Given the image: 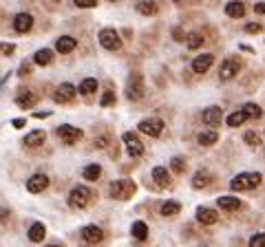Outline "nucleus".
<instances>
[{"instance_id":"39","label":"nucleus","mask_w":265,"mask_h":247,"mask_svg":"<svg viewBox=\"0 0 265 247\" xmlns=\"http://www.w3.org/2000/svg\"><path fill=\"white\" fill-rule=\"evenodd\" d=\"M95 5H97V0H75V7H80V9H91Z\"/></svg>"},{"instance_id":"33","label":"nucleus","mask_w":265,"mask_h":247,"mask_svg":"<svg viewBox=\"0 0 265 247\" xmlns=\"http://www.w3.org/2000/svg\"><path fill=\"white\" fill-rule=\"evenodd\" d=\"M246 119H247V117H246V113H243V110H236V113H232L230 117H228V126L236 128V126H241Z\"/></svg>"},{"instance_id":"27","label":"nucleus","mask_w":265,"mask_h":247,"mask_svg":"<svg viewBox=\"0 0 265 247\" xmlns=\"http://www.w3.org/2000/svg\"><path fill=\"white\" fill-rule=\"evenodd\" d=\"M100 175H102V168L97 166V163H88V166L82 170V176L87 181H97L100 179Z\"/></svg>"},{"instance_id":"38","label":"nucleus","mask_w":265,"mask_h":247,"mask_svg":"<svg viewBox=\"0 0 265 247\" xmlns=\"http://www.w3.org/2000/svg\"><path fill=\"white\" fill-rule=\"evenodd\" d=\"M250 247H265V234H254L250 238Z\"/></svg>"},{"instance_id":"4","label":"nucleus","mask_w":265,"mask_h":247,"mask_svg":"<svg viewBox=\"0 0 265 247\" xmlns=\"http://www.w3.org/2000/svg\"><path fill=\"white\" fill-rule=\"evenodd\" d=\"M126 97L130 102H137L144 97V80H141L140 73H133L128 77V84H126Z\"/></svg>"},{"instance_id":"46","label":"nucleus","mask_w":265,"mask_h":247,"mask_svg":"<svg viewBox=\"0 0 265 247\" xmlns=\"http://www.w3.org/2000/svg\"><path fill=\"white\" fill-rule=\"evenodd\" d=\"M24 124H27L24 119H14V128H22Z\"/></svg>"},{"instance_id":"45","label":"nucleus","mask_w":265,"mask_h":247,"mask_svg":"<svg viewBox=\"0 0 265 247\" xmlns=\"http://www.w3.org/2000/svg\"><path fill=\"white\" fill-rule=\"evenodd\" d=\"M175 40H177V42H181V40H183V34H181V29H175Z\"/></svg>"},{"instance_id":"48","label":"nucleus","mask_w":265,"mask_h":247,"mask_svg":"<svg viewBox=\"0 0 265 247\" xmlns=\"http://www.w3.org/2000/svg\"><path fill=\"white\" fill-rule=\"evenodd\" d=\"M49 115H51V113H49V110H44V113H35V117H38V119H44V117H49Z\"/></svg>"},{"instance_id":"10","label":"nucleus","mask_w":265,"mask_h":247,"mask_svg":"<svg viewBox=\"0 0 265 247\" xmlns=\"http://www.w3.org/2000/svg\"><path fill=\"white\" fill-rule=\"evenodd\" d=\"M77 95V88L73 84H69V82H64V84L58 86V90H55V95H53V100L60 102V104H64V102H71L73 97Z\"/></svg>"},{"instance_id":"16","label":"nucleus","mask_w":265,"mask_h":247,"mask_svg":"<svg viewBox=\"0 0 265 247\" xmlns=\"http://www.w3.org/2000/svg\"><path fill=\"white\" fill-rule=\"evenodd\" d=\"M80 234H82V238L87 243H100L102 238H104V232H102L97 225H84Z\"/></svg>"},{"instance_id":"12","label":"nucleus","mask_w":265,"mask_h":247,"mask_svg":"<svg viewBox=\"0 0 265 247\" xmlns=\"http://www.w3.org/2000/svg\"><path fill=\"white\" fill-rule=\"evenodd\" d=\"M47 185H49V176L47 175H34L31 179H27V190L34 192V194L42 192Z\"/></svg>"},{"instance_id":"51","label":"nucleus","mask_w":265,"mask_h":247,"mask_svg":"<svg viewBox=\"0 0 265 247\" xmlns=\"http://www.w3.org/2000/svg\"><path fill=\"white\" fill-rule=\"evenodd\" d=\"M113 2H115V0H113Z\"/></svg>"},{"instance_id":"20","label":"nucleus","mask_w":265,"mask_h":247,"mask_svg":"<svg viewBox=\"0 0 265 247\" xmlns=\"http://www.w3.org/2000/svg\"><path fill=\"white\" fill-rule=\"evenodd\" d=\"M217 205L221 210H228V212H234V210L241 208V201L236 199V196H219L217 199Z\"/></svg>"},{"instance_id":"13","label":"nucleus","mask_w":265,"mask_h":247,"mask_svg":"<svg viewBox=\"0 0 265 247\" xmlns=\"http://www.w3.org/2000/svg\"><path fill=\"white\" fill-rule=\"evenodd\" d=\"M212 62H214V55L212 53H203V55H197L193 60V71L194 73H206L208 69L212 67Z\"/></svg>"},{"instance_id":"15","label":"nucleus","mask_w":265,"mask_h":247,"mask_svg":"<svg viewBox=\"0 0 265 247\" xmlns=\"http://www.w3.org/2000/svg\"><path fill=\"white\" fill-rule=\"evenodd\" d=\"M197 221L201 225H214L219 221V214H217V210H212V208H199L197 210Z\"/></svg>"},{"instance_id":"21","label":"nucleus","mask_w":265,"mask_h":247,"mask_svg":"<svg viewBox=\"0 0 265 247\" xmlns=\"http://www.w3.org/2000/svg\"><path fill=\"white\" fill-rule=\"evenodd\" d=\"M44 139H47V133H44V130H31V133L24 137V143L35 148V146H42Z\"/></svg>"},{"instance_id":"50","label":"nucleus","mask_w":265,"mask_h":247,"mask_svg":"<svg viewBox=\"0 0 265 247\" xmlns=\"http://www.w3.org/2000/svg\"><path fill=\"white\" fill-rule=\"evenodd\" d=\"M175 2H179V5H181V0H175Z\"/></svg>"},{"instance_id":"25","label":"nucleus","mask_w":265,"mask_h":247,"mask_svg":"<svg viewBox=\"0 0 265 247\" xmlns=\"http://www.w3.org/2000/svg\"><path fill=\"white\" fill-rule=\"evenodd\" d=\"M34 62L35 64H40V67H47V64H51L53 62V51L51 49H40V51L34 55Z\"/></svg>"},{"instance_id":"11","label":"nucleus","mask_w":265,"mask_h":247,"mask_svg":"<svg viewBox=\"0 0 265 247\" xmlns=\"http://www.w3.org/2000/svg\"><path fill=\"white\" fill-rule=\"evenodd\" d=\"M203 124H208V126H219L223 119V110L219 108V106H210V108L203 110Z\"/></svg>"},{"instance_id":"42","label":"nucleus","mask_w":265,"mask_h":247,"mask_svg":"<svg viewBox=\"0 0 265 247\" xmlns=\"http://www.w3.org/2000/svg\"><path fill=\"white\" fill-rule=\"evenodd\" d=\"M246 31H247V34H259V31H261V24H259V22H250V24L246 27Z\"/></svg>"},{"instance_id":"18","label":"nucleus","mask_w":265,"mask_h":247,"mask_svg":"<svg viewBox=\"0 0 265 247\" xmlns=\"http://www.w3.org/2000/svg\"><path fill=\"white\" fill-rule=\"evenodd\" d=\"M75 47H77V40L71 38V35H62L55 42V51H60V53H71Z\"/></svg>"},{"instance_id":"7","label":"nucleus","mask_w":265,"mask_h":247,"mask_svg":"<svg viewBox=\"0 0 265 247\" xmlns=\"http://www.w3.org/2000/svg\"><path fill=\"white\" fill-rule=\"evenodd\" d=\"M239 71H241V62L234 60V57H228V60L221 64V69H219V77H221L223 82H228V80H232Z\"/></svg>"},{"instance_id":"24","label":"nucleus","mask_w":265,"mask_h":247,"mask_svg":"<svg viewBox=\"0 0 265 247\" xmlns=\"http://www.w3.org/2000/svg\"><path fill=\"white\" fill-rule=\"evenodd\" d=\"M226 14L230 16V18H243L246 16V5L243 2H228L226 5Z\"/></svg>"},{"instance_id":"14","label":"nucleus","mask_w":265,"mask_h":247,"mask_svg":"<svg viewBox=\"0 0 265 247\" xmlns=\"http://www.w3.org/2000/svg\"><path fill=\"white\" fill-rule=\"evenodd\" d=\"M34 27V18H31V14H18L14 18V29L16 31H18V34H27V31H29V29Z\"/></svg>"},{"instance_id":"36","label":"nucleus","mask_w":265,"mask_h":247,"mask_svg":"<svg viewBox=\"0 0 265 247\" xmlns=\"http://www.w3.org/2000/svg\"><path fill=\"white\" fill-rule=\"evenodd\" d=\"M243 141H246L247 146H259L261 137H259V133H254V130H247V133L243 135Z\"/></svg>"},{"instance_id":"8","label":"nucleus","mask_w":265,"mask_h":247,"mask_svg":"<svg viewBox=\"0 0 265 247\" xmlns=\"http://www.w3.org/2000/svg\"><path fill=\"white\" fill-rule=\"evenodd\" d=\"M58 135L60 139H62L64 143H75L82 139V130L75 128V126H69V124H62V126H58Z\"/></svg>"},{"instance_id":"22","label":"nucleus","mask_w":265,"mask_h":247,"mask_svg":"<svg viewBox=\"0 0 265 247\" xmlns=\"http://www.w3.org/2000/svg\"><path fill=\"white\" fill-rule=\"evenodd\" d=\"M212 181V175L208 170H199L197 175L193 176V188H197V190H201V188H206V185H210Z\"/></svg>"},{"instance_id":"44","label":"nucleus","mask_w":265,"mask_h":247,"mask_svg":"<svg viewBox=\"0 0 265 247\" xmlns=\"http://www.w3.org/2000/svg\"><path fill=\"white\" fill-rule=\"evenodd\" d=\"M254 11L263 16V14H265V2H259V5H254Z\"/></svg>"},{"instance_id":"29","label":"nucleus","mask_w":265,"mask_h":247,"mask_svg":"<svg viewBox=\"0 0 265 247\" xmlns=\"http://www.w3.org/2000/svg\"><path fill=\"white\" fill-rule=\"evenodd\" d=\"M179 210H181V203H177V201H166L161 205V214L164 216H175V214H179Z\"/></svg>"},{"instance_id":"5","label":"nucleus","mask_w":265,"mask_h":247,"mask_svg":"<svg viewBox=\"0 0 265 247\" xmlns=\"http://www.w3.org/2000/svg\"><path fill=\"white\" fill-rule=\"evenodd\" d=\"M100 44L108 51H117L122 47V38L115 29H102L100 31Z\"/></svg>"},{"instance_id":"3","label":"nucleus","mask_w":265,"mask_h":247,"mask_svg":"<svg viewBox=\"0 0 265 247\" xmlns=\"http://www.w3.org/2000/svg\"><path fill=\"white\" fill-rule=\"evenodd\" d=\"M91 190H88L87 185H75L71 190V194H69V205L75 210H82L88 205V201H91Z\"/></svg>"},{"instance_id":"23","label":"nucleus","mask_w":265,"mask_h":247,"mask_svg":"<svg viewBox=\"0 0 265 247\" xmlns=\"http://www.w3.org/2000/svg\"><path fill=\"white\" fill-rule=\"evenodd\" d=\"M44 236H47V228H44L42 223H34V225L29 228V241H31V243L44 241Z\"/></svg>"},{"instance_id":"6","label":"nucleus","mask_w":265,"mask_h":247,"mask_svg":"<svg viewBox=\"0 0 265 247\" xmlns=\"http://www.w3.org/2000/svg\"><path fill=\"white\" fill-rule=\"evenodd\" d=\"M140 130L144 135H148V137H159L161 135V130H164V122L157 117L153 119H141L140 122Z\"/></svg>"},{"instance_id":"34","label":"nucleus","mask_w":265,"mask_h":247,"mask_svg":"<svg viewBox=\"0 0 265 247\" xmlns=\"http://www.w3.org/2000/svg\"><path fill=\"white\" fill-rule=\"evenodd\" d=\"M203 40H206V38H203L201 34H190L188 40H186V47H188V49H199L203 44Z\"/></svg>"},{"instance_id":"32","label":"nucleus","mask_w":265,"mask_h":247,"mask_svg":"<svg viewBox=\"0 0 265 247\" xmlns=\"http://www.w3.org/2000/svg\"><path fill=\"white\" fill-rule=\"evenodd\" d=\"M217 139H219V135L214 130H206V133L199 135V143L201 146H212V143H217Z\"/></svg>"},{"instance_id":"17","label":"nucleus","mask_w":265,"mask_h":247,"mask_svg":"<svg viewBox=\"0 0 265 247\" xmlns=\"http://www.w3.org/2000/svg\"><path fill=\"white\" fill-rule=\"evenodd\" d=\"M35 102H38V97H35V93H31V90H22V93L16 97V104H18L20 108H34Z\"/></svg>"},{"instance_id":"1","label":"nucleus","mask_w":265,"mask_h":247,"mask_svg":"<svg viewBox=\"0 0 265 247\" xmlns=\"http://www.w3.org/2000/svg\"><path fill=\"white\" fill-rule=\"evenodd\" d=\"M261 183V175L259 172H241L236 175L234 179L230 181V188L232 190H252Z\"/></svg>"},{"instance_id":"49","label":"nucleus","mask_w":265,"mask_h":247,"mask_svg":"<svg viewBox=\"0 0 265 247\" xmlns=\"http://www.w3.org/2000/svg\"><path fill=\"white\" fill-rule=\"evenodd\" d=\"M47 247H60V245H47Z\"/></svg>"},{"instance_id":"9","label":"nucleus","mask_w":265,"mask_h":247,"mask_svg":"<svg viewBox=\"0 0 265 247\" xmlns=\"http://www.w3.org/2000/svg\"><path fill=\"white\" fill-rule=\"evenodd\" d=\"M122 139H124L126 150H128L130 157H141V155H144V146H141V141L133 133H124V137Z\"/></svg>"},{"instance_id":"37","label":"nucleus","mask_w":265,"mask_h":247,"mask_svg":"<svg viewBox=\"0 0 265 247\" xmlns=\"http://www.w3.org/2000/svg\"><path fill=\"white\" fill-rule=\"evenodd\" d=\"M100 104L104 106V108H106V106H113V104H115V93H113V90H106L104 95H102Z\"/></svg>"},{"instance_id":"30","label":"nucleus","mask_w":265,"mask_h":247,"mask_svg":"<svg viewBox=\"0 0 265 247\" xmlns=\"http://www.w3.org/2000/svg\"><path fill=\"white\" fill-rule=\"evenodd\" d=\"M95 90H97V80H93V77H87V80L80 84V93H82V95H91Z\"/></svg>"},{"instance_id":"35","label":"nucleus","mask_w":265,"mask_h":247,"mask_svg":"<svg viewBox=\"0 0 265 247\" xmlns=\"http://www.w3.org/2000/svg\"><path fill=\"white\" fill-rule=\"evenodd\" d=\"M170 168H173V172H177V175H183V172H186V161H183L181 157H173L170 159Z\"/></svg>"},{"instance_id":"47","label":"nucleus","mask_w":265,"mask_h":247,"mask_svg":"<svg viewBox=\"0 0 265 247\" xmlns=\"http://www.w3.org/2000/svg\"><path fill=\"white\" fill-rule=\"evenodd\" d=\"M7 216H9V210H5V208H0V221H5Z\"/></svg>"},{"instance_id":"2","label":"nucleus","mask_w":265,"mask_h":247,"mask_svg":"<svg viewBox=\"0 0 265 247\" xmlns=\"http://www.w3.org/2000/svg\"><path fill=\"white\" fill-rule=\"evenodd\" d=\"M135 190H137V185L130 179H120V181H113L111 183V196L113 199H120V201L130 199V196L135 194Z\"/></svg>"},{"instance_id":"41","label":"nucleus","mask_w":265,"mask_h":247,"mask_svg":"<svg viewBox=\"0 0 265 247\" xmlns=\"http://www.w3.org/2000/svg\"><path fill=\"white\" fill-rule=\"evenodd\" d=\"M108 141H111V139H108V135H102V137L95 139V148H106V146H108Z\"/></svg>"},{"instance_id":"40","label":"nucleus","mask_w":265,"mask_h":247,"mask_svg":"<svg viewBox=\"0 0 265 247\" xmlns=\"http://www.w3.org/2000/svg\"><path fill=\"white\" fill-rule=\"evenodd\" d=\"M0 51H2V53H5V55H11V53H14L16 51V44H7V42H0Z\"/></svg>"},{"instance_id":"31","label":"nucleus","mask_w":265,"mask_h":247,"mask_svg":"<svg viewBox=\"0 0 265 247\" xmlns=\"http://www.w3.org/2000/svg\"><path fill=\"white\" fill-rule=\"evenodd\" d=\"M241 110H243V113H246V117H247V119H259L261 115H263V110H261V106L252 104V102H250V104H246V106H243Z\"/></svg>"},{"instance_id":"26","label":"nucleus","mask_w":265,"mask_h":247,"mask_svg":"<svg viewBox=\"0 0 265 247\" xmlns=\"http://www.w3.org/2000/svg\"><path fill=\"white\" fill-rule=\"evenodd\" d=\"M130 232H133V236H135L137 241H146V236H148V225H146L144 221H135L133 228H130Z\"/></svg>"},{"instance_id":"28","label":"nucleus","mask_w":265,"mask_h":247,"mask_svg":"<svg viewBox=\"0 0 265 247\" xmlns=\"http://www.w3.org/2000/svg\"><path fill=\"white\" fill-rule=\"evenodd\" d=\"M137 11L141 16H155L157 14V5L150 2V0H141V2H137Z\"/></svg>"},{"instance_id":"19","label":"nucleus","mask_w":265,"mask_h":247,"mask_svg":"<svg viewBox=\"0 0 265 247\" xmlns=\"http://www.w3.org/2000/svg\"><path fill=\"white\" fill-rule=\"evenodd\" d=\"M153 179H155V183H157L159 188H168V185H170L168 170H166V168H161V166L153 168Z\"/></svg>"},{"instance_id":"43","label":"nucleus","mask_w":265,"mask_h":247,"mask_svg":"<svg viewBox=\"0 0 265 247\" xmlns=\"http://www.w3.org/2000/svg\"><path fill=\"white\" fill-rule=\"evenodd\" d=\"M29 73H31V67L27 64V62H24L22 67H20V73H18V75H29Z\"/></svg>"}]
</instances>
